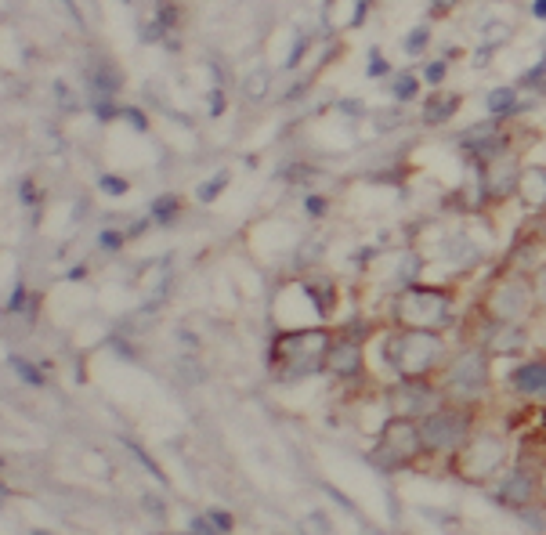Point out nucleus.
I'll use <instances>...</instances> for the list:
<instances>
[{"instance_id":"1","label":"nucleus","mask_w":546,"mask_h":535,"mask_svg":"<svg viewBox=\"0 0 546 535\" xmlns=\"http://www.w3.org/2000/svg\"><path fill=\"white\" fill-rule=\"evenodd\" d=\"M384 362L402 380H427L434 369L448 362V347L441 333L423 329H395L384 336Z\"/></svg>"},{"instance_id":"2","label":"nucleus","mask_w":546,"mask_h":535,"mask_svg":"<svg viewBox=\"0 0 546 535\" xmlns=\"http://www.w3.org/2000/svg\"><path fill=\"white\" fill-rule=\"evenodd\" d=\"M489 384H492V362H489V351L485 347H467L460 351L456 359H448L441 366V398L448 405H478L485 395H489Z\"/></svg>"},{"instance_id":"3","label":"nucleus","mask_w":546,"mask_h":535,"mask_svg":"<svg viewBox=\"0 0 546 535\" xmlns=\"http://www.w3.org/2000/svg\"><path fill=\"white\" fill-rule=\"evenodd\" d=\"M333 336L326 329H294V333H279L276 347H271V366L283 369L286 380L294 377H308L326 369V351H329Z\"/></svg>"},{"instance_id":"4","label":"nucleus","mask_w":546,"mask_h":535,"mask_svg":"<svg viewBox=\"0 0 546 535\" xmlns=\"http://www.w3.org/2000/svg\"><path fill=\"white\" fill-rule=\"evenodd\" d=\"M395 322L402 329H423V333H438L445 322H448V311H452V301L445 290H434V286H405L398 297H395Z\"/></svg>"},{"instance_id":"5","label":"nucleus","mask_w":546,"mask_h":535,"mask_svg":"<svg viewBox=\"0 0 546 535\" xmlns=\"http://www.w3.org/2000/svg\"><path fill=\"white\" fill-rule=\"evenodd\" d=\"M416 427H420L423 453H431V456H438V453H452V456H456L467 445V437L474 434L471 430V409L448 405V402L441 409L427 412L423 420H416Z\"/></svg>"},{"instance_id":"6","label":"nucleus","mask_w":546,"mask_h":535,"mask_svg":"<svg viewBox=\"0 0 546 535\" xmlns=\"http://www.w3.org/2000/svg\"><path fill=\"white\" fill-rule=\"evenodd\" d=\"M485 318L492 326H521L532 311H535V297H532V283L521 276H503L492 283V290L485 293L482 304Z\"/></svg>"},{"instance_id":"7","label":"nucleus","mask_w":546,"mask_h":535,"mask_svg":"<svg viewBox=\"0 0 546 535\" xmlns=\"http://www.w3.org/2000/svg\"><path fill=\"white\" fill-rule=\"evenodd\" d=\"M507 463V441L499 434H471L467 445L456 453V474L464 481H489Z\"/></svg>"},{"instance_id":"8","label":"nucleus","mask_w":546,"mask_h":535,"mask_svg":"<svg viewBox=\"0 0 546 535\" xmlns=\"http://www.w3.org/2000/svg\"><path fill=\"white\" fill-rule=\"evenodd\" d=\"M423 453V441H420V427L416 420H402V416H388V423L377 434L373 445V456L388 467H409L416 456Z\"/></svg>"},{"instance_id":"9","label":"nucleus","mask_w":546,"mask_h":535,"mask_svg":"<svg viewBox=\"0 0 546 535\" xmlns=\"http://www.w3.org/2000/svg\"><path fill=\"white\" fill-rule=\"evenodd\" d=\"M441 405H445L441 391L431 387L427 380H402L391 391V416H402V420H423L427 412H434Z\"/></svg>"},{"instance_id":"10","label":"nucleus","mask_w":546,"mask_h":535,"mask_svg":"<svg viewBox=\"0 0 546 535\" xmlns=\"http://www.w3.org/2000/svg\"><path fill=\"white\" fill-rule=\"evenodd\" d=\"M366 366V351H362L358 336H333L329 351H326V373L337 380H354Z\"/></svg>"},{"instance_id":"11","label":"nucleus","mask_w":546,"mask_h":535,"mask_svg":"<svg viewBox=\"0 0 546 535\" xmlns=\"http://www.w3.org/2000/svg\"><path fill=\"white\" fill-rule=\"evenodd\" d=\"M517 174H521V166L507 152L496 156V159H489V163H482V189H485V196L489 200L514 196L517 192Z\"/></svg>"},{"instance_id":"12","label":"nucleus","mask_w":546,"mask_h":535,"mask_svg":"<svg viewBox=\"0 0 546 535\" xmlns=\"http://www.w3.org/2000/svg\"><path fill=\"white\" fill-rule=\"evenodd\" d=\"M460 149H467V152H474L482 163H489V159H496V156L507 152V134H503V127H499L496 120L474 123V127H467V131L460 134Z\"/></svg>"},{"instance_id":"13","label":"nucleus","mask_w":546,"mask_h":535,"mask_svg":"<svg viewBox=\"0 0 546 535\" xmlns=\"http://www.w3.org/2000/svg\"><path fill=\"white\" fill-rule=\"evenodd\" d=\"M510 391L517 398H532V402H546V359H532L510 369L507 377Z\"/></svg>"},{"instance_id":"14","label":"nucleus","mask_w":546,"mask_h":535,"mask_svg":"<svg viewBox=\"0 0 546 535\" xmlns=\"http://www.w3.org/2000/svg\"><path fill=\"white\" fill-rule=\"evenodd\" d=\"M539 496V481L525 471H514L507 474L499 485H496V499L507 506V510H521V506H532Z\"/></svg>"},{"instance_id":"15","label":"nucleus","mask_w":546,"mask_h":535,"mask_svg":"<svg viewBox=\"0 0 546 535\" xmlns=\"http://www.w3.org/2000/svg\"><path fill=\"white\" fill-rule=\"evenodd\" d=\"M528 210H546V166L542 163H525L517 174V192H514Z\"/></svg>"},{"instance_id":"16","label":"nucleus","mask_w":546,"mask_h":535,"mask_svg":"<svg viewBox=\"0 0 546 535\" xmlns=\"http://www.w3.org/2000/svg\"><path fill=\"white\" fill-rule=\"evenodd\" d=\"M525 347V333L521 326H492V333L485 336V351L492 354H517Z\"/></svg>"},{"instance_id":"17","label":"nucleus","mask_w":546,"mask_h":535,"mask_svg":"<svg viewBox=\"0 0 546 535\" xmlns=\"http://www.w3.org/2000/svg\"><path fill=\"white\" fill-rule=\"evenodd\" d=\"M456 113H460V95H445V91H438V95H431V98L423 102V123H431V127L448 123Z\"/></svg>"},{"instance_id":"18","label":"nucleus","mask_w":546,"mask_h":535,"mask_svg":"<svg viewBox=\"0 0 546 535\" xmlns=\"http://www.w3.org/2000/svg\"><path fill=\"white\" fill-rule=\"evenodd\" d=\"M514 109H517V87H492V91L485 95V113H489L492 120L507 116V113H514Z\"/></svg>"},{"instance_id":"19","label":"nucleus","mask_w":546,"mask_h":535,"mask_svg":"<svg viewBox=\"0 0 546 535\" xmlns=\"http://www.w3.org/2000/svg\"><path fill=\"white\" fill-rule=\"evenodd\" d=\"M177 210H181V200H177L174 192H163V196H156V200H152L149 217H152L156 225H170V221L177 217Z\"/></svg>"},{"instance_id":"20","label":"nucleus","mask_w":546,"mask_h":535,"mask_svg":"<svg viewBox=\"0 0 546 535\" xmlns=\"http://www.w3.org/2000/svg\"><path fill=\"white\" fill-rule=\"evenodd\" d=\"M232 182V174L228 170H218L214 177H207V182H200V189H196V200L200 203H214L221 192H225V185Z\"/></svg>"},{"instance_id":"21","label":"nucleus","mask_w":546,"mask_h":535,"mask_svg":"<svg viewBox=\"0 0 546 535\" xmlns=\"http://www.w3.org/2000/svg\"><path fill=\"white\" fill-rule=\"evenodd\" d=\"M445 76H448V62L445 58H434V62H427L420 69V83H427V87H441Z\"/></svg>"},{"instance_id":"22","label":"nucleus","mask_w":546,"mask_h":535,"mask_svg":"<svg viewBox=\"0 0 546 535\" xmlns=\"http://www.w3.org/2000/svg\"><path fill=\"white\" fill-rule=\"evenodd\" d=\"M268 83H271V76L260 69V72H250V76H246L243 91H246V98H250V102H260V98L268 95Z\"/></svg>"},{"instance_id":"23","label":"nucleus","mask_w":546,"mask_h":535,"mask_svg":"<svg viewBox=\"0 0 546 535\" xmlns=\"http://www.w3.org/2000/svg\"><path fill=\"white\" fill-rule=\"evenodd\" d=\"M402 44H405V55H423L427 44H431V26H416V30H409Z\"/></svg>"},{"instance_id":"24","label":"nucleus","mask_w":546,"mask_h":535,"mask_svg":"<svg viewBox=\"0 0 546 535\" xmlns=\"http://www.w3.org/2000/svg\"><path fill=\"white\" fill-rule=\"evenodd\" d=\"M416 95H420V76L402 72V76L395 80V98H398V102H413Z\"/></svg>"},{"instance_id":"25","label":"nucleus","mask_w":546,"mask_h":535,"mask_svg":"<svg viewBox=\"0 0 546 535\" xmlns=\"http://www.w3.org/2000/svg\"><path fill=\"white\" fill-rule=\"evenodd\" d=\"M98 189H102L106 196H116V200H120V196L131 192V182H127V177H120V174H102V177H98Z\"/></svg>"},{"instance_id":"26","label":"nucleus","mask_w":546,"mask_h":535,"mask_svg":"<svg viewBox=\"0 0 546 535\" xmlns=\"http://www.w3.org/2000/svg\"><path fill=\"white\" fill-rule=\"evenodd\" d=\"M12 366H15V373H19V377H22L30 387H44V384H47V377H44V373H40L33 362H26V359H12Z\"/></svg>"},{"instance_id":"27","label":"nucleus","mask_w":546,"mask_h":535,"mask_svg":"<svg viewBox=\"0 0 546 535\" xmlns=\"http://www.w3.org/2000/svg\"><path fill=\"white\" fill-rule=\"evenodd\" d=\"M532 297H535V308H546V264L535 268L532 276Z\"/></svg>"},{"instance_id":"28","label":"nucleus","mask_w":546,"mask_h":535,"mask_svg":"<svg viewBox=\"0 0 546 535\" xmlns=\"http://www.w3.org/2000/svg\"><path fill=\"white\" fill-rule=\"evenodd\" d=\"M124 242H127V235H124L120 228H106V232L98 235V246H102V250H109V253H116Z\"/></svg>"},{"instance_id":"29","label":"nucleus","mask_w":546,"mask_h":535,"mask_svg":"<svg viewBox=\"0 0 546 535\" xmlns=\"http://www.w3.org/2000/svg\"><path fill=\"white\" fill-rule=\"evenodd\" d=\"M189 531H192V535H221V531L214 528V521H210L207 514H200V517H192V521H189Z\"/></svg>"},{"instance_id":"30","label":"nucleus","mask_w":546,"mask_h":535,"mask_svg":"<svg viewBox=\"0 0 546 535\" xmlns=\"http://www.w3.org/2000/svg\"><path fill=\"white\" fill-rule=\"evenodd\" d=\"M207 517L214 521V528H218L221 535H228V531H232V524H235V521H232V514H225V510H207Z\"/></svg>"},{"instance_id":"31","label":"nucleus","mask_w":546,"mask_h":535,"mask_svg":"<svg viewBox=\"0 0 546 535\" xmlns=\"http://www.w3.org/2000/svg\"><path fill=\"white\" fill-rule=\"evenodd\" d=\"M120 120H131L138 131H149V120H145V113H138V109H131V106H124V109H120Z\"/></svg>"},{"instance_id":"32","label":"nucleus","mask_w":546,"mask_h":535,"mask_svg":"<svg viewBox=\"0 0 546 535\" xmlns=\"http://www.w3.org/2000/svg\"><path fill=\"white\" fill-rule=\"evenodd\" d=\"M507 37H510V26H499V22H496V26L489 30V47H496V44H503Z\"/></svg>"},{"instance_id":"33","label":"nucleus","mask_w":546,"mask_h":535,"mask_svg":"<svg viewBox=\"0 0 546 535\" xmlns=\"http://www.w3.org/2000/svg\"><path fill=\"white\" fill-rule=\"evenodd\" d=\"M384 72H388V62H384L380 51H373V55H370V76H384Z\"/></svg>"},{"instance_id":"34","label":"nucleus","mask_w":546,"mask_h":535,"mask_svg":"<svg viewBox=\"0 0 546 535\" xmlns=\"http://www.w3.org/2000/svg\"><path fill=\"white\" fill-rule=\"evenodd\" d=\"M210 113H214V116L225 113V91H221V87H214V91H210Z\"/></svg>"},{"instance_id":"35","label":"nucleus","mask_w":546,"mask_h":535,"mask_svg":"<svg viewBox=\"0 0 546 535\" xmlns=\"http://www.w3.org/2000/svg\"><path fill=\"white\" fill-rule=\"evenodd\" d=\"M156 22H159L163 30L174 26V22H177V8H159V19H156Z\"/></svg>"},{"instance_id":"36","label":"nucleus","mask_w":546,"mask_h":535,"mask_svg":"<svg viewBox=\"0 0 546 535\" xmlns=\"http://www.w3.org/2000/svg\"><path fill=\"white\" fill-rule=\"evenodd\" d=\"M304 51H308V40H297V47H294V55L286 58V69H294V65L301 62V55H304Z\"/></svg>"},{"instance_id":"37","label":"nucleus","mask_w":546,"mask_h":535,"mask_svg":"<svg viewBox=\"0 0 546 535\" xmlns=\"http://www.w3.org/2000/svg\"><path fill=\"white\" fill-rule=\"evenodd\" d=\"M308 214H326V200H319V196H308Z\"/></svg>"},{"instance_id":"38","label":"nucleus","mask_w":546,"mask_h":535,"mask_svg":"<svg viewBox=\"0 0 546 535\" xmlns=\"http://www.w3.org/2000/svg\"><path fill=\"white\" fill-rule=\"evenodd\" d=\"M145 228H149V221H145V217H141V221H134V225H131V228H127V232H124V235H127V239H134V235H141V232H145Z\"/></svg>"},{"instance_id":"39","label":"nucleus","mask_w":546,"mask_h":535,"mask_svg":"<svg viewBox=\"0 0 546 535\" xmlns=\"http://www.w3.org/2000/svg\"><path fill=\"white\" fill-rule=\"evenodd\" d=\"M19 196H22V203H33V200H37V192H33V185H30V182H22Z\"/></svg>"},{"instance_id":"40","label":"nucleus","mask_w":546,"mask_h":535,"mask_svg":"<svg viewBox=\"0 0 546 535\" xmlns=\"http://www.w3.org/2000/svg\"><path fill=\"white\" fill-rule=\"evenodd\" d=\"M340 109H347V113H362V106H358V98H347V102H340Z\"/></svg>"},{"instance_id":"41","label":"nucleus","mask_w":546,"mask_h":535,"mask_svg":"<svg viewBox=\"0 0 546 535\" xmlns=\"http://www.w3.org/2000/svg\"><path fill=\"white\" fill-rule=\"evenodd\" d=\"M539 496H542V503H546V463H542V471H539Z\"/></svg>"},{"instance_id":"42","label":"nucleus","mask_w":546,"mask_h":535,"mask_svg":"<svg viewBox=\"0 0 546 535\" xmlns=\"http://www.w3.org/2000/svg\"><path fill=\"white\" fill-rule=\"evenodd\" d=\"M532 12H535V19H542V22H546V0H539V4H532Z\"/></svg>"},{"instance_id":"43","label":"nucleus","mask_w":546,"mask_h":535,"mask_svg":"<svg viewBox=\"0 0 546 535\" xmlns=\"http://www.w3.org/2000/svg\"><path fill=\"white\" fill-rule=\"evenodd\" d=\"M69 279H73V283H80V279H87V268H73V272H69Z\"/></svg>"},{"instance_id":"44","label":"nucleus","mask_w":546,"mask_h":535,"mask_svg":"<svg viewBox=\"0 0 546 535\" xmlns=\"http://www.w3.org/2000/svg\"><path fill=\"white\" fill-rule=\"evenodd\" d=\"M33 535H55V531H47V528H37V531H33Z\"/></svg>"}]
</instances>
